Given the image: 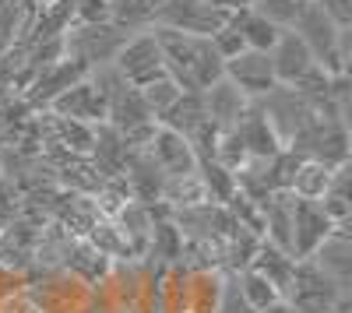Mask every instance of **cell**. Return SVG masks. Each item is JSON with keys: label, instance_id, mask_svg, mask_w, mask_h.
<instances>
[{"label": "cell", "instance_id": "cell-1", "mask_svg": "<svg viewBox=\"0 0 352 313\" xmlns=\"http://www.w3.org/2000/svg\"><path fill=\"white\" fill-rule=\"evenodd\" d=\"M152 36L162 49V71L166 78L180 84V92H204L208 84L226 78V60L215 53L212 39L184 36V32L155 28V25H152Z\"/></svg>", "mask_w": 352, "mask_h": 313}, {"label": "cell", "instance_id": "cell-2", "mask_svg": "<svg viewBox=\"0 0 352 313\" xmlns=\"http://www.w3.org/2000/svg\"><path fill=\"white\" fill-rule=\"evenodd\" d=\"M292 32L303 39V46L314 56V64L324 74H349V36H352V28L335 25L314 0H303Z\"/></svg>", "mask_w": 352, "mask_h": 313}, {"label": "cell", "instance_id": "cell-3", "mask_svg": "<svg viewBox=\"0 0 352 313\" xmlns=\"http://www.w3.org/2000/svg\"><path fill=\"white\" fill-rule=\"evenodd\" d=\"M134 32H127L124 25L116 21H102V25H71L64 39V56L67 60L85 64L88 71H99L106 64H113L116 49H120Z\"/></svg>", "mask_w": 352, "mask_h": 313}, {"label": "cell", "instance_id": "cell-4", "mask_svg": "<svg viewBox=\"0 0 352 313\" xmlns=\"http://www.w3.org/2000/svg\"><path fill=\"white\" fill-rule=\"evenodd\" d=\"M292 155L300 159H314L324 165H345L349 162V120L331 117V113H317L310 120V127L303 134H296L285 145Z\"/></svg>", "mask_w": 352, "mask_h": 313}, {"label": "cell", "instance_id": "cell-5", "mask_svg": "<svg viewBox=\"0 0 352 313\" xmlns=\"http://www.w3.org/2000/svg\"><path fill=\"white\" fill-rule=\"evenodd\" d=\"M338 296H345V289H338L310 257H300L296 261V271H292L289 292H285V303L289 306H296L300 313H328Z\"/></svg>", "mask_w": 352, "mask_h": 313}, {"label": "cell", "instance_id": "cell-6", "mask_svg": "<svg viewBox=\"0 0 352 313\" xmlns=\"http://www.w3.org/2000/svg\"><path fill=\"white\" fill-rule=\"evenodd\" d=\"M229 21V14L215 11L208 0H162V8L155 11V28H173L184 36H201L208 39Z\"/></svg>", "mask_w": 352, "mask_h": 313}, {"label": "cell", "instance_id": "cell-7", "mask_svg": "<svg viewBox=\"0 0 352 313\" xmlns=\"http://www.w3.org/2000/svg\"><path fill=\"white\" fill-rule=\"evenodd\" d=\"M116 74H120L127 84H134V89H141V84H148L155 78H162V49L152 36V28H144V32H134L120 49H116L113 64H109Z\"/></svg>", "mask_w": 352, "mask_h": 313}, {"label": "cell", "instance_id": "cell-8", "mask_svg": "<svg viewBox=\"0 0 352 313\" xmlns=\"http://www.w3.org/2000/svg\"><path fill=\"white\" fill-rule=\"evenodd\" d=\"M173 225L180 229L184 240H212V243H226L232 233L240 229L232 222L229 208L226 205H215V201H204V205H194V208H176L169 211Z\"/></svg>", "mask_w": 352, "mask_h": 313}, {"label": "cell", "instance_id": "cell-9", "mask_svg": "<svg viewBox=\"0 0 352 313\" xmlns=\"http://www.w3.org/2000/svg\"><path fill=\"white\" fill-rule=\"evenodd\" d=\"M226 78L236 84L250 102L264 99L278 84L275 71H272V56L261 53V49H243L236 56H229V60H226Z\"/></svg>", "mask_w": 352, "mask_h": 313}, {"label": "cell", "instance_id": "cell-10", "mask_svg": "<svg viewBox=\"0 0 352 313\" xmlns=\"http://www.w3.org/2000/svg\"><path fill=\"white\" fill-rule=\"evenodd\" d=\"M50 113L67 117V120H78V124H88V127H99V124H106V95L96 84V78L88 74L78 84H71L64 95H56L50 102Z\"/></svg>", "mask_w": 352, "mask_h": 313}, {"label": "cell", "instance_id": "cell-11", "mask_svg": "<svg viewBox=\"0 0 352 313\" xmlns=\"http://www.w3.org/2000/svg\"><path fill=\"white\" fill-rule=\"evenodd\" d=\"M88 74H92V71H88L85 64L67 60V56H64V60H56V64H50L46 71H39V74L21 89V95H25L28 106L39 113V109H50V102H53L56 95H64L71 84H78V81L88 78Z\"/></svg>", "mask_w": 352, "mask_h": 313}, {"label": "cell", "instance_id": "cell-12", "mask_svg": "<svg viewBox=\"0 0 352 313\" xmlns=\"http://www.w3.org/2000/svg\"><path fill=\"white\" fill-rule=\"evenodd\" d=\"M335 233V222L324 215L317 201L292 197V257H310V253Z\"/></svg>", "mask_w": 352, "mask_h": 313}, {"label": "cell", "instance_id": "cell-13", "mask_svg": "<svg viewBox=\"0 0 352 313\" xmlns=\"http://www.w3.org/2000/svg\"><path fill=\"white\" fill-rule=\"evenodd\" d=\"M144 152H148V159L162 169V176H184V173H194L197 169V155L187 145V137L169 130V127H155Z\"/></svg>", "mask_w": 352, "mask_h": 313}, {"label": "cell", "instance_id": "cell-14", "mask_svg": "<svg viewBox=\"0 0 352 313\" xmlns=\"http://www.w3.org/2000/svg\"><path fill=\"white\" fill-rule=\"evenodd\" d=\"M310 261L324 271L338 289L352 292V240H349V225H335V233L310 253Z\"/></svg>", "mask_w": 352, "mask_h": 313}, {"label": "cell", "instance_id": "cell-15", "mask_svg": "<svg viewBox=\"0 0 352 313\" xmlns=\"http://www.w3.org/2000/svg\"><path fill=\"white\" fill-rule=\"evenodd\" d=\"M201 102H204L208 120H212L219 130H232V127L243 120V113H247V106H250V99H247L229 78H219L215 84H208V89L201 92Z\"/></svg>", "mask_w": 352, "mask_h": 313}, {"label": "cell", "instance_id": "cell-16", "mask_svg": "<svg viewBox=\"0 0 352 313\" xmlns=\"http://www.w3.org/2000/svg\"><path fill=\"white\" fill-rule=\"evenodd\" d=\"M240 134V141H243V148H247V159H275L278 152H282V141L275 137V130L268 127V120H264V113H261V106L257 102H250L247 106V113H243V120L232 127Z\"/></svg>", "mask_w": 352, "mask_h": 313}, {"label": "cell", "instance_id": "cell-17", "mask_svg": "<svg viewBox=\"0 0 352 313\" xmlns=\"http://www.w3.org/2000/svg\"><path fill=\"white\" fill-rule=\"evenodd\" d=\"M250 271H257L261 278H268V286H272V289L285 299V292H289V281H292V271H296V257L261 240L257 253L250 257Z\"/></svg>", "mask_w": 352, "mask_h": 313}, {"label": "cell", "instance_id": "cell-18", "mask_svg": "<svg viewBox=\"0 0 352 313\" xmlns=\"http://www.w3.org/2000/svg\"><path fill=\"white\" fill-rule=\"evenodd\" d=\"M113 261L106 257V253H99L88 240H71V250L64 257V271H71L78 281H85V286H99V281L109 275Z\"/></svg>", "mask_w": 352, "mask_h": 313}, {"label": "cell", "instance_id": "cell-19", "mask_svg": "<svg viewBox=\"0 0 352 313\" xmlns=\"http://www.w3.org/2000/svg\"><path fill=\"white\" fill-rule=\"evenodd\" d=\"M335 169H338V165H335ZM335 169L324 165V162H314V159H300L296 173H292L289 194L300 197V201H320V197H324V190H328V183H331Z\"/></svg>", "mask_w": 352, "mask_h": 313}, {"label": "cell", "instance_id": "cell-20", "mask_svg": "<svg viewBox=\"0 0 352 313\" xmlns=\"http://www.w3.org/2000/svg\"><path fill=\"white\" fill-rule=\"evenodd\" d=\"M204 201H208V190H204L197 169H194V173H184V176H166L159 205H166L169 211H176V208H194V205H204Z\"/></svg>", "mask_w": 352, "mask_h": 313}, {"label": "cell", "instance_id": "cell-21", "mask_svg": "<svg viewBox=\"0 0 352 313\" xmlns=\"http://www.w3.org/2000/svg\"><path fill=\"white\" fill-rule=\"evenodd\" d=\"M204 120H208V113H204V102H201V92H184L180 99H176L173 106H169V113L159 120V127H169V130H176V134H184V137H190Z\"/></svg>", "mask_w": 352, "mask_h": 313}, {"label": "cell", "instance_id": "cell-22", "mask_svg": "<svg viewBox=\"0 0 352 313\" xmlns=\"http://www.w3.org/2000/svg\"><path fill=\"white\" fill-rule=\"evenodd\" d=\"M106 4L116 25H124L127 32H144V28H152L162 0H106Z\"/></svg>", "mask_w": 352, "mask_h": 313}, {"label": "cell", "instance_id": "cell-23", "mask_svg": "<svg viewBox=\"0 0 352 313\" xmlns=\"http://www.w3.org/2000/svg\"><path fill=\"white\" fill-rule=\"evenodd\" d=\"M349 162L345 165H338L335 173H331V183H328V190H324V197H320V208H324V215L335 222V225H349V218H352V197H349Z\"/></svg>", "mask_w": 352, "mask_h": 313}, {"label": "cell", "instance_id": "cell-24", "mask_svg": "<svg viewBox=\"0 0 352 313\" xmlns=\"http://www.w3.org/2000/svg\"><path fill=\"white\" fill-rule=\"evenodd\" d=\"M232 25H236L243 46H247V49H261V53H268V49L275 46V39L282 36V28H275L272 21H264V18L254 14L250 8L240 11V14H232Z\"/></svg>", "mask_w": 352, "mask_h": 313}, {"label": "cell", "instance_id": "cell-25", "mask_svg": "<svg viewBox=\"0 0 352 313\" xmlns=\"http://www.w3.org/2000/svg\"><path fill=\"white\" fill-rule=\"evenodd\" d=\"M232 281H236L240 296H243L257 313H264V310H272L275 303H282V296L268 286V278H261V275H257V271H250V268H243L240 275H232Z\"/></svg>", "mask_w": 352, "mask_h": 313}, {"label": "cell", "instance_id": "cell-26", "mask_svg": "<svg viewBox=\"0 0 352 313\" xmlns=\"http://www.w3.org/2000/svg\"><path fill=\"white\" fill-rule=\"evenodd\" d=\"M32 117H36V109L25 102L21 92H8L4 99H0V134L8 137V145H11L14 134H21L28 124H32Z\"/></svg>", "mask_w": 352, "mask_h": 313}, {"label": "cell", "instance_id": "cell-27", "mask_svg": "<svg viewBox=\"0 0 352 313\" xmlns=\"http://www.w3.org/2000/svg\"><path fill=\"white\" fill-rule=\"evenodd\" d=\"M138 92H141V99H144V106H148V113H152V120H155V124L169 113V106L184 95V92H180V84H176L173 78H166V74L155 78V81H148V84H141Z\"/></svg>", "mask_w": 352, "mask_h": 313}, {"label": "cell", "instance_id": "cell-28", "mask_svg": "<svg viewBox=\"0 0 352 313\" xmlns=\"http://www.w3.org/2000/svg\"><path fill=\"white\" fill-rule=\"evenodd\" d=\"M197 176H201L204 190H208V201H215V205H226L229 197L236 194V180H232V173L219 162H197Z\"/></svg>", "mask_w": 352, "mask_h": 313}, {"label": "cell", "instance_id": "cell-29", "mask_svg": "<svg viewBox=\"0 0 352 313\" xmlns=\"http://www.w3.org/2000/svg\"><path fill=\"white\" fill-rule=\"evenodd\" d=\"M303 8V0H250V11L261 14L264 21H272L275 28H292L296 25V14Z\"/></svg>", "mask_w": 352, "mask_h": 313}, {"label": "cell", "instance_id": "cell-30", "mask_svg": "<svg viewBox=\"0 0 352 313\" xmlns=\"http://www.w3.org/2000/svg\"><path fill=\"white\" fill-rule=\"evenodd\" d=\"M219 165H226L229 173H236V169L247 162V148H243V141L236 130H219V141H215V159Z\"/></svg>", "mask_w": 352, "mask_h": 313}, {"label": "cell", "instance_id": "cell-31", "mask_svg": "<svg viewBox=\"0 0 352 313\" xmlns=\"http://www.w3.org/2000/svg\"><path fill=\"white\" fill-rule=\"evenodd\" d=\"M109 18L106 0H71V25H102Z\"/></svg>", "mask_w": 352, "mask_h": 313}, {"label": "cell", "instance_id": "cell-32", "mask_svg": "<svg viewBox=\"0 0 352 313\" xmlns=\"http://www.w3.org/2000/svg\"><path fill=\"white\" fill-rule=\"evenodd\" d=\"M208 39H212V46H215V53L222 56V60H229V56H236V53L247 49L243 39H240V32H236V25H232V14H229V21L219 28V32L208 36Z\"/></svg>", "mask_w": 352, "mask_h": 313}, {"label": "cell", "instance_id": "cell-33", "mask_svg": "<svg viewBox=\"0 0 352 313\" xmlns=\"http://www.w3.org/2000/svg\"><path fill=\"white\" fill-rule=\"evenodd\" d=\"M215 313H257L236 289V281H232V275H226V289H222V299L215 306Z\"/></svg>", "mask_w": 352, "mask_h": 313}, {"label": "cell", "instance_id": "cell-34", "mask_svg": "<svg viewBox=\"0 0 352 313\" xmlns=\"http://www.w3.org/2000/svg\"><path fill=\"white\" fill-rule=\"evenodd\" d=\"M25 286H28V275L11 271V268L0 264V303H4V299H14V296H21V292H25Z\"/></svg>", "mask_w": 352, "mask_h": 313}, {"label": "cell", "instance_id": "cell-35", "mask_svg": "<svg viewBox=\"0 0 352 313\" xmlns=\"http://www.w3.org/2000/svg\"><path fill=\"white\" fill-rule=\"evenodd\" d=\"M314 4L324 11L335 25L342 28H352V0H314Z\"/></svg>", "mask_w": 352, "mask_h": 313}, {"label": "cell", "instance_id": "cell-36", "mask_svg": "<svg viewBox=\"0 0 352 313\" xmlns=\"http://www.w3.org/2000/svg\"><path fill=\"white\" fill-rule=\"evenodd\" d=\"M208 4L215 11H222V14H240V11L250 8V0H208Z\"/></svg>", "mask_w": 352, "mask_h": 313}, {"label": "cell", "instance_id": "cell-37", "mask_svg": "<svg viewBox=\"0 0 352 313\" xmlns=\"http://www.w3.org/2000/svg\"><path fill=\"white\" fill-rule=\"evenodd\" d=\"M264 313H300V310H296V306H289V303L282 299V303H275L272 310H264Z\"/></svg>", "mask_w": 352, "mask_h": 313}, {"label": "cell", "instance_id": "cell-38", "mask_svg": "<svg viewBox=\"0 0 352 313\" xmlns=\"http://www.w3.org/2000/svg\"><path fill=\"white\" fill-rule=\"evenodd\" d=\"M0 229H4V222H0Z\"/></svg>", "mask_w": 352, "mask_h": 313}]
</instances>
